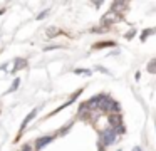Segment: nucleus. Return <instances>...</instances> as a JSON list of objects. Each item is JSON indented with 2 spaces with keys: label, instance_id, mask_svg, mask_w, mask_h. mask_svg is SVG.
Segmentation results:
<instances>
[{
  "label": "nucleus",
  "instance_id": "obj_1",
  "mask_svg": "<svg viewBox=\"0 0 156 151\" xmlns=\"http://www.w3.org/2000/svg\"><path fill=\"white\" fill-rule=\"evenodd\" d=\"M116 138H118V131H116L114 128H108V129H104L101 133V141H102V144H106V146H109V144L114 143Z\"/></svg>",
  "mask_w": 156,
  "mask_h": 151
},
{
  "label": "nucleus",
  "instance_id": "obj_2",
  "mask_svg": "<svg viewBox=\"0 0 156 151\" xmlns=\"http://www.w3.org/2000/svg\"><path fill=\"white\" fill-rule=\"evenodd\" d=\"M119 20H121V15L116 13V12H112V10H109V12H106L104 15H102L101 23L102 25H112V23L119 22Z\"/></svg>",
  "mask_w": 156,
  "mask_h": 151
},
{
  "label": "nucleus",
  "instance_id": "obj_3",
  "mask_svg": "<svg viewBox=\"0 0 156 151\" xmlns=\"http://www.w3.org/2000/svg\"><path fill=\"white\" fill-rule=\"evenodd\" d=\"M52 139H54V136H41V138H37V139H35V149H42V148L44 146H47L49 143H52Z\"/></svg>",
  "mask_w": 156,
  "mask_h": 151
},
{
  "label": "nucleus",
  "instance_id": "obj_4",
  "mask_svg": "<svg viewBox=\"0 0 156 151\" xmlns=\"http://www.w3.org/2000/svg\"><path fill=\"white\" fill-rule=\"evenodd\" d=\"M37 111H39V109H32V111H30V113H29V114H27V117H25V119H24V123H22V124H20V129H19V133H20V134H22V131H24V129H25V128H27V124H29V123H30V121H32V119H34V117H35V116H37Z\"/></svg>",
  "mask_w": 156,
  "mask_h": 151
},
{
  "label": "nucleus",
  "instance_id": "obj_5",
  "mask_svg": "<svg viewBox=\"0 0 156 151\" xmlns=\"http://www.w3.org/2000/svg\"><path fill=\"white\" fill-rule=\"evenodd\" d=\"M109 124H111V128H114V129H119V128L122 126L121 116H119V114H111V116H109Z\"/></svg>",
  "mask_w": 156,
  "mask_h": 151
},
{
  "label": "nucleus",
  "instance_id": "obj_6",
  "mask_svg": "<svg viewBox=\"0 0 156 151\" xmlns=\"http://www.w3.org/2000/svg\"><path fill=\"white\" fill-rule=\"evenodd\" d=\"M126 9H128V3H126V2H114V3H112V7H111L112 12L119 13V15H121Z\"/></svg>",
  "mask_w": 156,
  "mask_h": 151
},
{
  "label": "nucleus",
  "instance_id": "obj_7",
  "mask_svg": "<svg viewBox=\"0 0 156 151\" xmlns=\"http://www.w3.org/2000/svg\"><path fill=\"white\" fill-rule=\"evenodd\" d=\"M24 67H27V60L25 59H15V67L10 70V72H17V70L24 69Z\"/></svg>",
  "mask_w": 156,
  "mask_h": 151
},
{
  "label": "nucleus",
  "instance_id": "obj_8",
  "mask_svg": "<svg viewBox=\"0 0 156 151\" xmlns=\"http://www.w3.org/2000/svg\"><path fill=\"white\" fill-rule=\"evenodd\" d=\"M153 32H154V29H144V30H143V32H141V42H144V40L148 39Z\"/></svg>",
  "mask_w": 156,
  "mask_h": 151
},
{
  "label": "nucleus",
  "instance_id": "obj_9",
  "mask_svg": "<svg viewBox=\"0 0 156 151\" xmlns=\"http://www.w3.org/2000/svg\"><path fill=\"white\" fill-rule=\"evenodd\" d=\"M114 42H98L94 44V49H102V47H112Z\"/></svg>",
  "mask_w": 156,
  "mask_h": 151
},
{
  "label": "nucleus",
  "instance_id": "obj_10",
  "mask_svg": "<svg viewBox=\"0 0 156 151\" xmlns=\"http://www.w3.org/2000/svg\"><path fill=\"white\" fill-rule=\"evenodd\" d=\"M148 72H151V74H156V59L149 60V64H148Z\"/></svg>",
  "mask_w": 156,
  "mask_h": 151
},
{
  "label": "nucleus",
  "instance_id": "obj_11",
  "mask_svg": "<svg viewBox=\"0 0 156 151\" xmlns=\"http://www.w3.org/2000/svg\"><path fill=\"white\" fill-rule=\"evenodd\" d=\"M19 82H20V79H17V77H15V79H14V84H12V87L7 91V92H14V91L19 87Z\"/></svg>",
  "mask_w": 156,
  "mask_h": 151
},
{
  "label": "nucleus",
  "instance_id": "obj_12",
  "mask_svg": "<svg viewBox=\"0 0 156 151\" xmlns=\"http://www.w3.org/2000/svg\"><path fill=\"white\" fill-rule=\"evenodd\" d=\"M136 35V30L134 29H131V30H129V32H126V35H124V39H133V37H134Z\"/></svg>",
  "mask_w": 156,
  "mask_h": 151
},
{
  "label": "nucleus",
  "instance_id": "obj_13",
  "mask_svg": "<svg viewBox=\"0 0 156 151\" xmlns=\"http://www.w3.org/2000/svg\"><path fill=\"white\" fill-rule=\"evenodd\" d=\"M76 74H84V76H91V70H84V69H74Z\"/></svg>",
  "mask_w": 156,
  "mask_h": 151
},
{
  "label": "nucleus",
  "instance_id": "obj_14",
  "mask_svg": "<svg viewBox=\"0 0 156 151\" xmlns=\"http://www.w3.org/2000/svg\"><path fill=\"white\" fill-rule=\"evenodd\" d=\"M47 15H49V10H42V12L37 15V19H39V20H42L44 17H47Z\"/></svg>",
  "mask_w": 156,
  "mask_h": 151
},
{
  "label": "nucleus",
  "instance_id": "obj_15",
  "mask_svg": "<svg viewBox=\"0 0 156 151\" xmlns=\"http://www.w3.org/2000/svg\"><path fill=\"white\" fill-rule=\"evenodd\" d=\"M54 49H61V45H49V47H45V50H54Z\"/></svg>",
  "mask_w": 156,
  "mask_h": 151
},
{
  "label": "nucleus",
  "instance_id": "obj_16",
  "mask_svg": "<svg viewBox=\"0 0 156 151\" xmlns=\"http://www.w3.org/2000/svg\"><path fill=\"white\" fill-rule=\"evenodd\" d=\"M22 151H32V146H30V144H24V148H22Z\"/></svg>",
  "mask_w": 156,
  "mask_h": 151
},
{
  "label": "nucleus",
  "instance_id": "obj_17",
  "mask_svg": "<svg viewBox=\"0 0 156 151\" xmlns=\"http://www.w3.org/2000/svg\"><path fill=\"white\" fill-rule=\"evenodd\" d=\"M4 12H5V10H4V9H2V10H0V15H2V13H4Z\"/></svg>",
  "mask_w": 156,
  "mask_h": 151
},
{
  "label": "nucleus",
  "instance_id": "obj_18",
  "mask_svg": "<svg viewBox=\"0 0 156 151\" xmlns=\"http://www.w3.org/2000/svg\"><path fill=\"white\" fill-rule=\"evenodd\" d=\"M154 126H156V121H154Z\"/></svg>",
  "mask_w": 156,
  "mask_h": 151
},
{
  "label": "nucleus",
  "instance_id": "obj_19",
  "mask_svg": "<svg viewBox=\"0 0 156 151\" xmlns=\"http://www.w3.org/2000/svg\"><path fill=\"white\" fill-rule=\"evenodd\" d=\"M154 32H156V29H154Z\"/></svg>",
  "mask_w": 156,
  "mask_h": 151
}]
</instances>
